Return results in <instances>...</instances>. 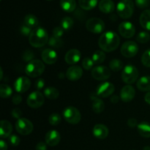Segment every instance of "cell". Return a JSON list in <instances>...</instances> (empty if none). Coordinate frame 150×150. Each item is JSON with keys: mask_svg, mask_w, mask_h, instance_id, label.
<instances>
[{"mask_svg": "<svg viewBox=\"0 0 150 150\" xmlns=\"http://www.w3.org/2000/svg\"><path fill=\"white\" fill-rule=\"evenodd\" d=\"M92 60L94 62L95 64H101L105 59V54L103 51H96L92 57Z\"/></svg>", "mask_w": 150, "mask_h": 150, "instance_id": "31", "label": "cell"}, {"mask_svg": "<svg viewBox=\"0 0 150 150\" xmlns=\"http://www.w3.org/2000/svg\"><path fill=\"white\" fill-rule=\"evenodd\" d=\"M136 95L135 89L130 85H127L122 89L120 92V98L124 102H130Z\"/></svg>", "mask_w": 150, "mask_h": 150, "instance_id": "16", "label": "cell"}, {"mask_svg": "<svg viewBox=\"0 0 150 150\" xmlns=\"http://www.w3.org/2000/svg\"><path fill=\"white\" fill-rule=\"evenodd\" d=\"M82 75H83V70L81 67L77 65H73L67 69L65 76L68 80L76 81L82 77Z\"/></svg>", "mask_w": 150, "mask_h": 150, "instance_id": "15", "label": "cell"}, {"mask_svg": "<svg viewBox=\"0 0 150 150\" xmlns=\"http://www.w3.org/2000/svg\"><path fill=\"white\" fill-rule=\"evenodd\" d=\"M0 72H1V76H0V79H2V77H3V70H2V68H0Z\"/></svg>", "mask_w": 150, "mask_h": 150, "instance_id": "54", "label": "cell"}, {"mask_svg": "<svg viewBox=\"0 0 150 150\" xmlns=\"http://www.w3.org/2000/svg\"><path fill=\"white\" fill-rule=\"evenodd\" d=\"M9 142H10V144L13 146H18L19 144H20V139H19L18 136H17L16 135H11V136L9 137Z\"/></svg>", "mask_w": 150, "mask_h": 150, "instance_id": "42", "label": "cell"}, {"mask_svg": "<svg viewBox=\"0 0 150 150\" xmlns=\"http://www.w3.org/2000/svg\"><path fill=\"white\" fill-rule=\"evenodd\" d=\"M45 70V65L38 59H34L29 62L25 67V73L32 78H36L41 76Z\"/></svg>", "mask_w": 150, "mask_h": 150, "instance_id": "3", "label": "cell"}, {"mask_svg": "<svg viewBox=\"0 0 150 150\" xmlns=\"http://www.w3.org/2000/svg\"><path fill=\"white\" fill-rule=\"evenodd\" d=\"M24 24L32 29V30L38 27L39 20L35 16L32 14L26 15L24 18Z\"/></svg>", "mask_w": 150, "mask_h": 150, "instance_id": "26", "label": "cell"}, {"mask_svg": "<svg viewBox=\"0 0 150 150\" xmlns=\"http://www.w3.org/2000/svg\"><path fill=\"white\" fill-rule=\"evenodd\" d=\"M86 28L94 34H100L105 29V23L98 18H91L86 21Z\"/></svg>", "mask_w": 150, "mask_h": 150, "instance_id": "8", "label": "cell"}, {"mask_svg": "<svg viewBox=\"0 0 150 150\" xmlns=\"http://www.w3.org/2000/svg\"><path fill=\"white\" fill-rule=\"evenodd\" d=\"M42 59L45 63L48 64H54L58 59L57 52L52 49H45L42 53Z\"/></svg>", "mask_w": 150, "mask_h": 150, "instance_id": "19", "label": "cell"}, {"mask_svg": "<svg viewBox=\"0 0 150 150\" xmlns=\"http://www.w3.org/2000/svg\"><path fill=\"white\" fill-rule=\"evenodd\" d=\"M34 126L30 120L26 118H21L16 123V131L21 135L27 136L33 131Z\"/></svg>", "mask_w": 150, "mask_h": 150, "instance_id": "7", "label": "cell"}, {"mask_svg": "<svg viewBox=\"0 0 150 150\" xmlns=\"http://www.w3.org/2000/svg\"><path fill=\"white\" fill-rule=\"evenodd\" d=\"M12 101H13V104H15V105L20 104L22 101V98L20 94H16V95H13V98H12Z\"/></svg>", "mask_w": 150, "mask_h": 150, "instance_id": "47", "label": "cell"}, {"mask_svg": "<svg viewBox=\"0 0 150 150\" xmlns=\"http://www.w3.org/2000/svg\"><path fill=\"white\" fill-rule=\"evenodd\" d=\"M32 32V29H30L29 27H28L26 25H23V26L21 27V33L22 35L23 36H29L31 35Z\"/></svg>", "mask_w": 150, "mask_h": 150, "instance_id": "44", "label": "cell"}, {"mask_svg": "<svg viewBox=\"0 0 150 150\" xmlns=\"http://www.w3.org/2000/svg\"><path fill=\"white\" fill-rule=\"evenodd\" d=\"M136 40L141 43H146L150 40V35L148 32H142L138 35Z\"/></svg>", "mask_w": 150, "mask_h": 150, "instance_id": "37", "label": "cell"}, {"mask_svg": "<svg viewBox=\"0 0 150 150\" xmlns=\"http://www.w3.org/2000/svg\"><path fill=\"white\" fill-rule=\"evenodd\" d=\"M13 93V90L10 86L6 84H1L0 86V96L2 98H7Z\"/></svg>", "mask_w": 150, "mask_h": 150, "instance_id": "33", "label": "cell"}, {"mask_svg": "<svg viewBox=\"0 0 150 150\" xmlns=\"http://www.w3.org/2000/svg\"><path fill=\"white\" fill-rule=\"evenodd\" d=\"M108 133L109 131H108V127L102 124H98L95 125L92 130L94 136L100 140H103L107 138V136H108Z\"/></svg>", "mask_w": 150, "mask_h": 150, "instance_id": "18", "label": "cell"}, {"mask_svg": "<svg viewBox=\"0 0 150 150\" xmlns=\"http://www.w3.org/2000/svg\"><path fill=\"white\" fill-rule=\"evenodd\" d=\"M64 29L62 26H57L53 30V35L56 38H61V37L62 36L63 34H64Z\"/></svg>", "mask_w": 150, "mask_h": 150, "instance_id": "43", "label": "cell"}, {"mask_svg": "<svg viewBox=\"0 0 150 150\" xmlns=\"http://www.w3.org/2000/svg\"><path fill=\"white\" fill-rule=\"evenodd\" d=\"M60 5L62 10L67 13H71L76 8L75 0H60Z\"/></svg>", "mask_w": 150, "mask_h": 150, "instance_id": "28", "label": "cell"}, {"mask_svg": "<svg viewBox=\"0 0 150 150\" xmlns=\"http://www.w3.org/2000/svg\"><path fill=\"white\" fill-rule=\"evenodd\" d=\"M31 86V81L28 78L21 77L18 78L15 82V89L18 93H23L26 92Z\"/></svg>", "mask_w": 150, "mask_h": 150, "instance_id": "14", "label": "cell"}, {"mask_svg": "<svg viewBox=\"0 0 150 150\" xmlns=\"http://www.w3.org/2000/svg\"><path fill=\"white\" fill-rule=\"evenodd\" d=\"M11 115L13 118L19 120V119H21V117L22 116V112L19 108H14L11 111Z\"/></svg>", "mask_w": 150, "mask_h": 150, "instance_id": "46", "label": "cell"}, {"mask_svg": "<svg viewBox=\"0 0 150 150\" xmlns=\"http://www.w3.org/2000/svg\"><path fill=\"white\" fill-rule=\"evenodd\" d=\"M115 8V4L112 0H101L99 3V9L103 13H112Z\"/></svg>", "mask_w": 150, "mask_h": 150, "instance_id": "22", "label": "cell"}, {"mask_svg": "<svg viewBox=\"0 0 150 150\" xmlns=\"http://www.w3.org/2000/svg\"><path fill=\"white\" fill-rule=\"evenodd\" d=\"M143 150H150V146H144V147Z\"/></svg>", "mask_w": 150, "mask_h": 150, "instance_id": "55", "label": "cell"}, {"mask_svg": "<svg viewBox=\"0 0 150 150\" xmlns=\"http://www.w3.org/2000/svg\"><path fill=\"white\" fill-rule=\"evenodd\" d=\"M137 87L143 92L150 91V76H143L137 81Z\"/></svg>", "mask_w": 150, "mask_h": 150, "instance_id": "25", "label": "cell"}, {"mask_svg": "<svg viewBox=\"0 0 150 150\" xmlns=\"http://www.w3.org/2000/svg\"><path fill=\"white\" fill-rule=\"evenodd\" d=\"M61 121V117L58 114H51L49 116V118H48V122H49L50 125H51L53 126H57L58 125H59Z\"/></svg>", "mask_w": 150, "mask_h": 150, "instance_id": "36", "label": "cell"}, {"mask_svg": "<svg viewBox=\"0 0 150 150\" xmlns=\"http://www.w3.org/2000/svg\"><path fill=\"white\" fill-rule=\"evenodd\" d=\"M28 105L32 108H38L43 105L45 102L44 95L39 91L33 92L27 98Z\"/></svg>", "mask_w": 150, "mask_h": 150, "instance_id": "10", "label": "cell"}, {"mask_svg": "<svg viewBox=\"0 0 150 150\" xmlns=\"http://www.w3.org/2000/svg\"><path fill=\"white\" fill-rule=\"evenodd\" d=\"M60 134L57 130H50L46 133L45 137V143L50 146H55L60 142Z\"/></svg>", "mask_w": 150, "mask_h": 150, "instance_id": "17", "label": "cell"}, {"mask_svg": "<svg viewBox=\"0 0 150 150\" xmlns=\"http://www.w3.org/2000/svg\"><path fill=\"white\" fill-rule=\"evenodd\" d=\"M144 100L146 103H148L149 105H150V91L149 92H147L146 95H145Z\"/></svg>", "mask_w": 150, "mask_h": 150, "instance_id": "52", "label": "cell"}, {"mask_svg": "<svg viewBox=\"0 0 150 150\" xmlns=\"http://www.w3.org/2000/svg\"><path fill=\"white\" fill-rule=\"evenodd\" d=\"M92 76L98 81H105L111 76V70L105 66H98L92 69Z\"/></svg>", "mask_w": 150, "mask_h": 150, "instance_id": "11", "label": "cell"}, {"mask_svg": "<svg viewBox=\"0 0 150 150\" xmlns=\"http://www.w3.org/2000/svg\"><path fill=\"white\" fill-rule=\"evenodd\" d=\"M73 23H74V21H73V18H71L70 17H64L62 20L61 26L64 30H69L73 27Z\"/></svg>", "mask_w": 150, "mask_h": 150, "instance_id": "35", "label": "cell"}, {"mask_svg": "<svg viewBox=\"0 0 150 150\" xmlns=\"http://www.w3.org/2000/svg\"><path fill=\"white\" fill-rule=\"evenodd\" d=\"M119 100H120V98H119L118 96H117V95H114V96H112L111 97V100H110V101L114 104L117 103L119 102Z\"/></svg>", "mask_w": 150, "mask_h": 150, "instance_id": "51", "label": "cell"}, {"mask_svg": "<svg viewBox=\"0 0 150 150\" xmlns=\"http://www.w3.org/2000/svg\"><path fill=\"white\" fill-rule=\"evenodd\" d=\"M0 150H7V144L4 140L0 141Z\"/></svg>", "mask_w": 150, "mask_h": 150, "instance_id": "50", "label": "cell"}, {"mask_svg": "<svg viewBox=\"0 0 150 150\" xmlns=\"http://www.w3.org/2000/svg\"><path fill=\"white\" fill-rule=\"evenodd\" d=\"M13 132L11 123L7 120H1L0 123V136L1 139L10 137Z\"/></svg>", "mask_w": 150, "mask_h": 150, "instance_id": "21", "label": "cell"}, {"mask_svg": "<svg viewBox=\"0 0 150 150\" xmlns=\"http://www.w3.org/2000/svg\"><path fill=\"white\" fill-rule=\"evenodd\" d=\"M127 125L130 127H131V128H134L135 127L138 126L137 120H136L135 118L129 119L128 121H127Z\"/></svg>", "mask_w": 150, "mask_h": 150, "instance_id": "48", "label": "cell"}, {"mask_svg": "<svg viewBox=\"0 0 150 150\" xmlns=\"http://www.w3.org/2000/svg\"><path fill=\"white\" fill-rule=\"evenodd\" d=\"M48 44H49L50 46L54 48H59L62 46L63 41L61 38H58L53 36L48 40Z\"/></svg>", "mask_w": 150, "mask_h": 150, "instance_id": "34", "label": "cell"}, {"mask_svg": "<svg viewBox=\"0 0 150 150\" xmlns=\"http://www.w3.org/2000/svg\"><path fill=\"white\" fill-rule=\"evenodd\" d=\"M110 70L114 72H118L123 67V62L120 59H112L109 63Z\"/></svg>", "mask_w": 150, "mask_h": 150, "instance_id": "32", "label": "cell"}, {"mask_svg": "<svg viewBox=\"0 0 150 150\" xmlns=\"http://www.w3.org/2000/svg\"><path fill=\"white\" fill-rule=\"evenodd\" d=\"M120 43V37L114 32H105L99 38L98 45L102 51L105 52H111L118 48Z\"/></svg>", "mask_w": 150, "mask_h": 150, "instance_id": "1", "label": "cell"}, {"mask_svg": "<svg viewBox=\"0 0 150 150\" xmlns=\"http://www.w3.org/2000/svg\"><path fill=\"white\" fill-rule=\"evenodd\" d=\"M139 78V70L135 66L128 64L125 66L122 73V79L127 84L135 83Z\"/></svg>", "mask_w": 150, "mask_h": 150, "instance_id": "5", "label": "cell"}, {"mask_svg": "<svg viewBox=\"0 0 150 150\" xmlns=\"http://www.w3.org/2000/svg\"><path fill=\"white\" fill-rule=\"evenodd\" d=\"M64 76H64V73H59V79H64Z\"/></svg>", "mask_w": 150, "mask_h": 150, "instance_id": "53", "label": "cell"}, {"mask_svg": "<svg viewBox=\"0 0 150 150\" xmlns=\"http://www.w3.org/2000/svg\"><path fill=\"white\" fill-rule=\"evenodd\" d=\"M48 35L47 31L42 27H38L33 29L29 37V42L35 48L44 46L48 42Z\"/></svg>", "mask_w": 150, "mask_h": 150, "instance_id": "2", "label": "cell"}, {"mask_svg": "<svg viewBox=\"0 0 150 150\" xmlns=\"http://www.w3.org/2000/svg\"><path fill=\"white\" fill-rule=\"evenodd\" d=\"M142 62L144 66L150 67V49L145 51L142 57Z\"/></svg>", "mask_w": 150, "mask_h": 150, "instance_id": "39", "label": "cell"}, {"mask_svg": "<svg viewBox=\"0 0 150 150\" xmlns=\"http://www.w3.org/2000/svg\"><path fill=\"white\" fill-rule=\"evenodd\" d=\"M94 62L92 59L89 58V57H86L82 60V66L83 68L86 70H91L93 67L94 65Z\"/></svg>", "mask_w": 150, "mask_h": 150, "instance_id": "38", "label": "cell"}, {"mask_svg": "<svg viewBox=\"0 0 150 150\" xmlns=\"http://www.w3.org/2000/svg\"><path fill=\"white\" fill-rule=\"evenodd\" d=\"M92 101V110L96 114H100L105 109V104L101 99L96 96H91Z\"/></svg>", "mask_w": 150, "mask_h": 150, "instance_id": "23", "label": "cell"}, {"mask_svg": "<svg viewBox=\"0 0 150 150\" xmlns=\"http://www.w3.org/2000/svg\"><path fill=\"white\" fill-rule=\"evenodd\" d=\"M119 32L125 38H130L134 36L136 28L132 23L128 21L122 22L119 26Z\"/></svg>", "mask_w": 150, "mask_h": 150, "instance_id": "13", "label": "cell"}, {"mask_svg": "<svg viewBox=\"0 0 150 150\" xmlns=\"http://www.w3.org/2000/svg\"><path fill=\"white\" fill-rule=\"evenodd\" d=\"M81 8L85 10H91L98 4V0H79Z\"/></svg>", "mask_w": 150, "mask_h": 150, "instance_id": "30", "label": "cell"}, {"mask_svg": "<svg viewBox=\"0 0 150 150\" xmlns=\"http://www.w3.org/2000/svg\"><path fill=\"white\" fill-rule=\"evenodd\" d=\"M81 54L77 49H71L66 54L64 59L68 64H75L81 59Z\"/></svg>", "mask_w": 150, "mask_h": 150, "instance_id": "20", "label": "cell"}, {"mask_svg": "<svg viewBox=\"0 0 150 150\" xmlns=\"http://www.w3.org/2000/svg\"><path fill=\"white\" fill-rule=\"evenodd\" d=\"M136 4L141 9L148 7L150 4V0H136Z\"/></svg>", "mask_w": 150, "mask_h": 150, "instance_id": "41", "label": "cell"}, {"mask_svg": "<svg viewBox=\"0 0 150 150\" xmlns=\"http://www.w3.org/2000/svg\"><path fill=\"white\" fill-rule=\"evenodd\" d=\"M44 95L49 100H56L59 96V92L55 87L48 86L44 90Z\"/></svg>", "mask_w": 150, "mask_h": 150, "instance_id": "29", "label": "cell"}, {"mask_svg": "<svg viewBox=\"0 0 150 150\" xmlns=\"http://www.w3.org/2000/svg\"><path fill=\"white\" fill-rule=\"evenodd\" d=\"M115 87L110 82H103L97 88V95L100 98H108L114 93Z\"/></svg>", "mask_w": 150, "mask_h": 150, "instance_id": "12", "label": "cell"}, {"mask_svg": "<svg viewBox=\"0 0 150 150\" xmlns=\"http://www.w3.org/2000/svg\"><path fill=\"white\" fill-rule=\"evenodd\" d=\"M139 52V46L134 41H127L121 47V54L126 58H132Z\"/></svg>", "mask_w": 150, "mask_h": 150, "instance_id": "9", "label": "cell"}, {"mask_svg": "<svg viewBox=\"0 0 150 150\" xmlns=\"http://www.w3.org/2000/svg\"><path fill=\"white\" fill-rule=\"evenodd\" d=\"M138 132L144 138L150 137V124L147 122H142L138 125Z\"/></svg>", "mask_w": 150, "mask_h": 150, "instance_id": "27", "label": "cell"}, {"mask_svg": "<svg viewBox=\"0 0 150 150\" xmlns=\"http://www.w3.org/2000/svg\"><path fill=\"white\" fill-rule=\"evenodd\" d=\"M34 57H35V54H34L33 51H31V50H26V51L23 54V56H22L23 60L25 62L32 61V60H34Z\"/></svg>", "mask_w": 150, "mask_h": 150, "instance_id": "40", "label": "cell"}, {"mask_svg": "<svg viewBox=\"0 0 150 150\" xmlns=\"http://www.w3.org/2000/svg\"><path fill=\"white\" fill-rule=\"evenodd\" d=\"M117 10L120 18L127 19L133 16L134 4L131 0H121L117 4Z\"/></svg>", "mask_w": 150, "mask_h": 150, "instance_id": "4", "label": "cell"}, {"mask_svg": "<svg viewBox=\"0 0 150 150\" xmlns=\"http://www.w3.org/2000/svg\"><path fill=\"white\" fill-rule=\"evenodd\" d=\"M139 22L144 29L150 31V10H144L141 14Z\"/></svg>", "mask_w": 150, "mask_h": 150, "instance_id": "24", "label": "cell"}, {"mask_svg": "<svg viewBox=\"0 0 150 150\" xmlns=\"http://www.w3.org/2000/svg\"><path fill=\"white\" fill-rule=\"evenodd\" d=\"M48 1H51V0H48Z\"/></svg>", "mask_w": 150, "mask_h": 150, "instance_id": "56", "label": "cell"}, {"mask_svg": "<svg viewBox=\"0 0 150 150\" xmlns=\"http://www.w3.org/2000/svg\"><path fill=\"white\" fill-rule=\"evenodd\" d=\"M36 150H47V144L44 142H39L35 146Z\"/></svg>", "mask_w": 150, "mask_h": 150, "instance_id": "49", "label": "cell"}, {"mask_svg": "<svg viewBox=\"0 0 150 150\" xmlns=\"http://www.w3.org/2000/svg\"><path fill=\"white\" fill-rule=\"evenodd\" d=\"M35 86L38 90H40L45 86V81L42 79H39L35 83Z\"/></svg>", "mask_w": 150, "mask_h": 150, "instance_id": "45", "label": "cell"}, {"mask_svg": "<svg viewBox=\"0 0 150 150\" xmlns=\"http://www.w3.org/2000/svg\"><path fill=\"white\" fill-rule=\"evenodd\" d=\"M63 117L68 123L72 125L79 124L81 120L80 111L75 107L69 106L63 111Z\"/></svg>", "mask_w": 150, "mask_h": 150, "instance_id": "6", "label": "cell"}]
</instances>
